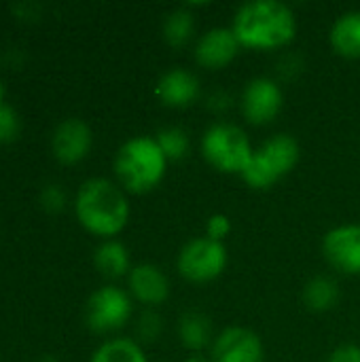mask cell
Listing matches in <instances>:
<instances>
[{
	"label": "cell",
	"mask_w": 360,
	"mask_h": 362,
	"mask_svg": "<svg viewBox=\"0 0 360 362\" xmlns=\"http://www.w3.org/2000/svg\"><path fill=\"white\" fill-rule=\"evenodd\" d=\"M4 95H6V89H4V85H2V81H0V106L6 104V102H4Z\"/></svg>",
	"instance_id": "obj_30"
},
{
	"label": "cell",
	"mask_w": 360,
	"mask_h": 362,
	"mask_svg": "<svg viewBox=\"0 0 360 362\" xmlns=\"http://www.w3.org/2000/svg\"><path fill=\"white\" fill-rule=\"evenodd\" d=\"M327 362H360V346L342 344L327 356Z\"/></svg>",
	"instance_id": "obj_26"
},
{
	"label": "cell",
	"mask_w": 360,
	"mask_h": 362,
	"mask_svg": "<svg viewBox=\"0 0 360 362\" xmlns=\"http://www.w3.org/2000/svg\"><path fill=\"white\" fill-rule=\"evenodd\" d=\"M229 261L227 246L223 242H214L206 235L189 240L178 257H176V269L182 280L191 284H206L223 276Z\"/></svg>",
	"instance_id": "obj_6"
},
{
	"label": "cell",
	"mask_w": 360,
	"mask_h": 362,
	"mask_svg": "<svg viewBox=\"0 0 360 362\" xmlns=\"http://www.w3.org/2000/svg\"><path fill=\"white\" fill-rule=\"evenodd\" d=\"M231 30L242 49L276 51L295 40L297 17L280 0H250L236 11Z\"/></svg>",
	"instance_id": "obj_1"
},
{
	"label": "cell",
	"mask_w": 360,
	"mask_h": 362,
	"mask_svg": "<svg viewBox=\"0 0 360 362\" xmlns=\"http://www.w3.org/2000/svg\"><path fill=\"white\" fill-rule=\"evenodd\" d=\"M155 140L161 146V151L168 157V161H180V159H185L187 153H189V146H191V138H189L187 129L176 127V125H170V127L159 129L157 136H155Z\"/></svg>",
	"instance_id": "obj_21"
},
{
	"label": "cell",
	"mask_w": 360,
	"mask_h": 362,
	"mask_svg": "<svg viewBox=\"0 0 360 362\" xmlns=\"http://www.w3.org/2000/svg\"><path fill=\"white\" fill-rule=\"evenodd\" d=\"M233 104V98L227 93V91H216L208 98V106L214 110V112H227Z\"/></svg>",
	"instance_id": "obj_27"
},
{
	"label": "cell",
	"mask_w": 360,
	"mask_h": 362,
	"mask_svg": "<svg viewBox=\"0 0 360 362\" xmlns=\"http://www.w3.org/2000/svg\"><path fill=\"white\" fill-rule=\"evenodd\" d=\"M89 362H149L142 346L127 337H117L104 341L93 354Z\"/></svg>",
	"instance_id": "obj_20"
},
{
	"label": "cell",
	"mask_w": 360,
	"mask_h": 362,
	"mask_svg": "<svg viewBox=\"0 0 360 362\" xmlns=\"http://www.w3.org/2000/svg\"><path fill=\"white\" fill-rule=\"evenodd\" d=\"M38 362H59L55 356H42V358H38Z\"/></svg>",
	"instance_id": "obj_31"
},
{
	"label": "cell",
	"mask_w": 360,
	"mask_h": 362,
	"mask_svg": "<svg viewBox=\"0 0 360 362\" xmlns=\"http://www.w3.org/2000/svg\"><path fill=\"white\" fill-rule=\"evenodd\" d=\"M323 257L335 272L360 276V225L348 223L327 231L323 238Z\"/></svg>",
	"instance_id": "obj_9"
},
{
	"label": "cell",
	"mask_w": 360,
	"mask_h": 362,
	"mask_svg": "<svg viewBox=\"0 0 360 362\" xmlns=\"http://www.w3.org/2000/svg\"><path fill=\"white\" fill-rule=\"evenodd\" d=\"M91 146L93 132L83 119L76 117L64 119L51 134V153L62 165L81 163L91 153Z\"/></svg>",
	"instance_id": "obj_11"
},
{
	"label": "cell",
	"mask_w": 360,
	"mask_h": 362,
	"mask_svg": "<svg viewBox=\"0 0 360 362\" xmlns=\"http://www.w3.org/2000/svg\"><path fill=\"white\" fill-rule=\"evenodd\" d=\"M155 95L168 108H189L199 100L202 83L187 68H170L159 76Z\"/></svg>",
	"instance_id": "obj_14"
},
{
	"label": "cell",
	"mask_w": 360,
	"mask_h": 362,
	"mask_svg": "<svg viewBox=\"0 0 360 362\" xmlns=\"http://www.w3.org/2000/svg\"><path fill=\"white\" fill-rule=\"evenodd\" d=\"M303 68V62L297 57V55H286L284 59H280V72L284 78H295V72H301Z\"/></svg>",
	"instance_id": "obj_28"
},
{
	"label": "cell",
	"mask_w": 360,
	"mask_h": 362,
	"mask_svg": "<svg viewBox=\"0 0 360 362\" xmlns=\"http://www.w3.org/2000/svg\"><path fill=\"white\" fill-rule=\"evenodd\" d=\"M303 303L310 312L325 314L331 312L342 297L339 284L331 276H316L303 286Z\"/></svg>",
	"instance_id": "obj_18"
},
{
	"label": "cell",
	"mask_w": 360,
	"mask_h": 362,
	"mask_svg": "<svg viewBox=\"0 0 360 362\" xmlns=\"http://www.w3.org/2000/svg\"><path fill=\"white\" fill-rule=\"evenodd\" d=\"M163 333V318L155 310H144L136 322V335L140 341H157Z\"/></svg>",
	"instance_id": "obj_22"
},
{
	"label": "cell",
	"mask_w": 360,
	"mask_h": 362,
	"mask_svg": "<svg viewBox=\"0 0 360 362\" xmlns=\"http://www.w3.org/2000/svg\"><path fill=\"white\" fill-rule=\"evenodd\" d=\"M329 42L337 55L360 59V11H346L333 21Z\"/></svg>",
	"instance_id": "obj_15"
},
{
	"label": "cell",
	"mask_w": 360,
	"mask_h": 362,
	"mask_svg": "<svg viewBox=\"0 0 360 362\" xmlns=\"http://www.w3.org/2000/svg\"><path fill=\"white\" fill-rule=\"evenodd\" d=\"M299 155V142L291 134H276L252 151L240 178L255 191H267L297 168Z\"/></svg>",
	"instance_id": "obj_4"
},
{
	"label": "cell",
	"mask_w": 360,
	"mask_h": 362,
	"mask_svg": "<svg viewBox=\"0 0 360 362\" xmlns=\"http://www.w3.org/2000/svg\"><path fill=\"white\" fill-rule=\"evenodd\" d=\"M284 106V93L276 78L255 76L250 78L240 95V108L250 125L263 127L276 121Z\"/></svg>",
	"instance_id": "obj_8"
},
{
	"label": "cell",
	"mask_w": 360,
	"mask_h": 362,
	"mask_svg": "<svg viewBox=\"0 0 360 362\" xmlns=\"http://www.w3.org/2000/svg\"><path fill=\"white\" fill-rule=\"evenodd\" d=\"M21 134V119L11 104L0 106V144H11Z\"/></svg>",
	"instance_id": "obj_23"
},
{
	"label": "cell",
	"mask_w": 360,
	"mask_h": 362,
	"mask_svg": "<svg viewBox=\"0 0 360 362\" xmlns=\"http://www.w3.org/2000/svg\"><path fill=\"white\" fill-rule=\"evenodd\" d=\"M134 316V299L127 291L106 284L95 288L85 303V325L91 333L104 335L123 329Z\"/></svg>",
	"instance_id": "obj_7"
},
{
	"label": "cell",
	"mask_w": 360,
	"mask_h": 362,
	"mask_svg": "<svg viewBox=\"0 0 360 362\" xmlns=\"http://www.w3.org/2000/svg\"><path fill=\"white\" fill-rule=\"evenodd\" d=\"M127 193L108 178L85 180L74 195V216L79 225L104 240H115L129 223Z\"/></svg>",
	"instance_id": "obj_2"
},
{
	"label": "cell",
	"mask_w": 360,
	"mask_h": 362,
	"mask_svg": "<svg viewBox=\"0 0 360 362\" xmlns=\"http://www.w3.org/2000/svg\"><path fill=\"white\" fill-rule=\"evenodd\" d=\"M240 49L242 47H240L231 25L229 28L216 25V28L206 30L197 38L193 55H195L197 66H202L206 70H223L238 57Z\"/></svg>",
	"instance_id": "obj_12"
},
{
	"label": "cell",
	"mask_w": 360,
	"mask_h": 362,
	"mask_svg": "<svg viewBox=\"0 0 360 362\" xmlns=\"http://www.w3.org/2000/svg\"><path fill=\"white\" fill-rule=\"evenodd\" d=\"M161 34L168 47L172 49H182L191 42L193 34H195V17L191 13L189 6H178L174 11H170L163 17L161 23Z\"/></svg>",
	"instance_id": "obj_19"
},
{
	"label": "cell",
	"mask_w": 360,
	"mask_h": 362,
	"mask_svg": "<svg viewBox=\"0 0 360 362\" xmlns=\"http://www.w3.org/2000/svg\"><path fill=\"white\" fill-rule=\"evenodd\" d=\"M93 265L100 276L108 280H119L123 276H129L132 272V257L125 244L119 240H104L93 250Z\"/></svg>",
	"instance_id": "obj_17"
},
{
	"label": "cell",
	"mask_w": 360,
	"mask_h": 362,
	"mask_svg": "<svg viewBox=\"0 0 360 362\" xmlns=\"http://www.w3.org/2000/svg\"><path fill=\"white\" fill-rule=\"evenodd\" d=\"M127 293L134 301L153 310L170 299V280L166 272L153 263L134 265L127 276Z\"/></svg>",
	"instance_id": "obj_13"
},
{
	"label": "cell",
	"mask_w": 360,
	"mask_h": 362,
	"mask_svg": "<svg viewBox=\"0 0 360 362\" xmlns=\"http://www.w3.org/2000/svg\"><path fill=\"white\" fill-rule=\"evenodd\" d=\"M212 322L202 312H185L178 318V339L180 346L191 354H202L214 341Z\"/></svg>",
	"instance_id": "obj_16"
},
{
	"label": "cell",
	"mask_w": 360,
	"mask_h": 362,
	"mask_svg": "<svg viewBox=\"0 0 360 362\" xmlns=\"http://www.w3.org/2000/svg\"><path fill=\"white\" fill-rule=\"evenodd\" d=\"M168 157L155 136H134L125 140L112 161L117 185L132 195L151 193L161 185L168 172Z\"/></svg>",
	"instance_id": "obj_3"
},
{
	"label": "cell",
	"mask_w": 360,
	"mask_h": 362,
	"mask_svg": "<svg viewBox=\"0 0 360 362\" xmlns=\"http://www.w3.org/2000/svg\"><path fill=\"white\" fill-rule=\"evenodd\" d=\"M231 229H233L231 218L227 214H223V212H214L206 221V238H210L214 242H223L225 244V240L229 238Z\"/></svg>",
	"instance_id": "obj_25"
},
{
	"label": "cell",
	"mask_w": 360,
	"mask_h": 362,
	"mask_svg": "<svg viewBox=\"0 0 360 362\" xmlns=\"http://www.w3.org/2000/svg\"><path fill=\"white\" fill-rule=\"evenodd\" d=\"M38 204H40V208H42L47 214H59V212L66 208L68 197H66V191H64L59 185L51 182V185H45V187L40 189V193H38Z\"/></svg>",
	"instance_id": "obj_24"
},
{
	"label": "cell",
	"mask_w": 360,
	"mask_h": 362,
	"mask_svg": "<svg viewBox=\"0 0 360 362\" xmlns=\"http://www.w3.org/2000/svg\"><path fill=\"white\" fill-rule=\"evenodd\" d=\"M202 157L221 174H238L246 170L252 157V142L248 134L233 123L221 121L210 125L199 140Z\"/></svg>",
	"instance_id": "obj_5"
},
{
	"label": "cell",
	"mask_w": 360,
	"mask_h": 362,
	"mask_svg": "<svg viewBox=\"0 0 360 362\" xmlns=\"http://www.w3.org/2000/svg\"><path fill=\"white\" fill-rule=\"evenodd\" d=\"M210 358L212 362H263L265 348L255 331L246 327H227L214 337Z\"/></svg>",
	"instance_id": "obj_10"
},
{
	"label": "cell",
	"mask_w": 360,
	"mask_h": 362,
	"mask_svg": "<svg viewBox=\"0 0 360 362\" xmlns=\"http://www.w3.org/2000/svg\"><path fill=\"white\" fill-rule=\"evenodd\" d=\"M182 362H212V358H210V356H206V354L202 352V354H189V356H187Z\"/></svg>",
	"instance_id": "obj_29"
}]
</instances>
